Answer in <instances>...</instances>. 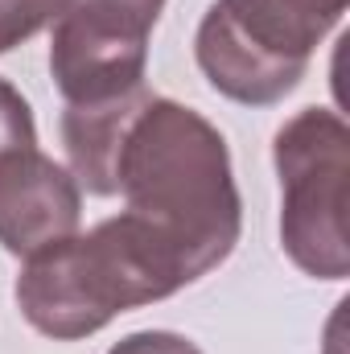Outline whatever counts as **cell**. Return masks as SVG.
Returning <instances> with one entry per match:
<instances>
[{"label":"cell","instance_id":"obj_3","mask_svg":"<svg viewBox=\"0 0 350 354\" xmlns=\"http://www.w3.org/2000/svg\"><path fill=\"white\" fill-rule=\"evenodd\" d=\"M350 0H214L194 54L206 83L243 107H272L301 87L322 37Z\"/></svg>","mask_w":350,"mask_h":354},{"label":"cell","instance_id":"obj_4","mask_svg":"<svg viewBox=\"0 0 350 354\" xmlns=\"http://www.w3.org/2000/svg\"><path fill=\"white\" fill-rule=\"evenodd\" d=\"M272 161H276V177H280V248H284V256L313 280H347V120L330 107L297 111L276 132Z\"/></svg>","mask_w":350,"mask_h":354},{"label":"cell","instance_id":"obj_2","mask_svg":"<svg viewBox=\"0 0 350 354\" xmlns=\"http://www.w3.org/2000/svg\"><path fill=\"white\" fill-rule=\"evenodd\" d=\"M185 284L174 256L140 223L116 214L87 235H71L29 256L17 276V305L37 334L79 342L99 334L111 317L165 301Z\"/></svg>","mask_w":350,"mask_h":354},{"label":"cell","instance_id":"obj_7","mask_svg":"<svg viewBox=\"0 0 350 354\" xmlns=\"http://www.w3.org/2000/svg\"><path fill=\"white\" fill-rule=\"evenodd\" d=\"M153 99L149 87H136L107 103H79L62 111V145L71 157V174L79 189H91L99 198L116 194V157L128 136V124L136 111Z\"/></svg>","mask_w":350,"mask_h":354},{"label":"cell","instance_id":"obj_10","mask_svg":"<svg viewBox=\"0 0 350 354\" xmlns=\"http://www.w3.org/2000/svg\"><path fill=\"white\" fill-rule=\"evenodd\" d=\"M107 354H202V351L174 330H140V334L120 338Z\"/></svg>","mask_w":350,"mask_h":354},{"label":"cell","instance_id":"obj_9","mask_svg":"<svg viewBox=\"0 0 350 354\" xmlns=\"http://www.w3.org/2000/svg\"><path fill=\"white\" fill-rule=\"evenodd\" d=\"M33 145H37V124H33L25 95L8 79H0V157L17 149H33Z\"/></svg>","mask_w":350,"mask_h":354},{"label":"cell","instance_id":"obj_6","mask_svg":"<svg viewBox=\"0 0 350 354\" xmlns=\"http://www.w3.org/2000/svg\"><path fill=\"white\" fill-rule=\"evenodd\" d=\"M83 189L66 165L37 145L0 157V248L8 256H37L50 243L79 235Z\"/></svg>","mask_w":350,"mask_h":354},{"label":"cell","instance_id":"obj_5","mask_svg":"<svg viewBox=\"0 0 350 354\" xmlns=\"http://www.w3.org/2000/svg\"><path fill=\"white\" fill-rule=\"evenodd\" d=\"M165 0H66L50 37V75L66 107L145 87L149 37Z\"/></svg>","mask_w":350,"mask_h":354},{"label":"cell","instance_id":"obj_8","mask_svg":"<svg viewBox=\"0 0 350 354\" xmlns=\"http://www.w3.org/2000/svg\"><path fill=\"white\" fill-rule=\"evenodd\" d=\"M66 0H0V54L25 46L33 33L62 17Z\"/></svg>","mask_w":350,"mask_h":354},{"label":"cell","instance_id":"obj_1","mask_svg":"<svg viewBox=\"0 0 350 354\" xmlns=\"http://www.w3.org/2000/svg\"><path fill=\"white\" fill-rule=\"evenodd\" d=\"M116 194L194 284L239 243L243 202L223 132L194 107L153 95L116 157Z\"/></svg>","mask_w":350,"mask_h":354}]
</instances>
